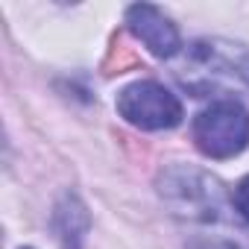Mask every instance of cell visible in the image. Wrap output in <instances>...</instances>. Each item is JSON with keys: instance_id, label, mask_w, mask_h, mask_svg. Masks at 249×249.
I'll use <instances>...</instances> for the list:
<instances>
[{"instance_id": "cell-1", "label": "cell", "mask_w": 249, "mask_h": 249, "mask_svg": "<svg viewBox=\"0 0 249 249\" xmlns=\"http://www.w3.org/2000/svg\"><path fill=\"white\" fill-rule=\"evenodd\" d=\"M194 144L208 159H234L249 144V111L237 100H214L191 123Z\"/></svg>"}, {"instance_id": "cell-6", "label": "cell", "mask_w": 249, "mask_h": 249, "mask_svg": "<svg viewBox=\"0 0 249 249\" xmlns=\"http://www.w3.org/2000/svg\"><path fill=\"white\" fill-rule=\"evenodd\" d=\"M231 202H234V211L249 223V176H243V179L237 182V188H234V194H231Z\"/></svg>"}, {"instance_id": "cell-7", "label": "cell", "mask_w": 249, "mask_h": 249, "mask_svg": "<svg viewBox=\"0 0 249 249\" xmlns=\"http://www.w3.org/2000/svg\"><path fill=\"white\" fill-rule=\"evenodd\" d=\"M188 249H240L237 243L231 240H220V237H211V240H194Z\"/></svg>"}, {"instance_id": "cell-8", "label": "cell", "mask_w": 249, "mask_h": 249, "mask_svg": "<svg viewBox=\"0 0 249 249\" xmlns=\"http://www.w3.org/2000/svg\"><path fill=\"white\" fill-rule=\"evenodd\" d=\"M21 249H33V246H21Z\"/></svg>"}, {"instance_id": "cell-3", "label": "cell", "mask_w": 249, "mask_h": 249, "mask_svg": "<svg viewBox=\"0 0 249 249\" xmlns=\"http://www.w3.org/2000/svg\"><path fill=\"white\" fill-rule=\"evenodd\" d=\"M114 106H117V114L129 126L144 129V132L173 129L182 120L179 97L156 79H138V82H129L126 88H120Z\"/></svg>"}, {"instance_id": "cell-2", "label": "cell", "mask_w": 249, "mask_h": 249, "mask_svg": "<svg viewBox=\"0 0 249 249\" xmlns=\"http://www.w3.org/2000/svg\"><path fill=\"white\" fill-rule=\"evenodd\" d=\"M159 194L173 208V214L188 220H217L223 211V188L220 182L196 167L176 164L159 176Z\"/></svg>"}, {"instance_id": "cell-5", "label": "cell", "mask_w": 249, "mask_h": 249, "mask_svg": "<svg viewBox=\"0 0 249 249\" xmlns=\"http://www.w3.org/2000/svg\"><path fill=\"white\" fill-rule=\"evenodd\" d=\"M88 208L79 202V196L73 194H65L62 202L56 205V214H53V229H56V237L62 240L65 249H79L85 234H88Z\"/></svg>"}, {"instance_id": "cell-4", "label": "cell", "mask_w": 249, "mask_h": 249, "mask_svg": "<svg viewBox=\"0 0 249 249\" xmlns=\"http://www.w3.org/2000/svg\"><path fill=\"white\" fill-rule=\"evenodd\" d=\"M126 27L129 33L159 59H170L179 53L182 38H179V27L159 9L150 3H135L126 9Z\"/></svg>"}]
</instances>
